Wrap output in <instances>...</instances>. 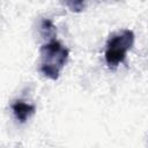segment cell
I'll return each instance as SVG.
<instances>
[{"instance_id": "cell-1", "label": "cell", "mask_w": 148, "mask_h": 148, "mask_svg": "<svg viewBox=\"0 0 148 148\" xmlns=\"http://www.w3.org/2000/svg\"><path fill=\"white\" fill-rule=\"evenodd\" d=\"M68 53L69 52L67 47H65L57 39L49 40L47 43L42 45L39 50L40 73L51 80H57L67 61Z\"/></svg>"}, {"instance_id": "cell-5", "label": "cell", "mask_w": 148, "mask_h": 148, "mask_svg": "<svg viewBox=\"0 0 148 148\" xmlns=\"http://www.w3.org/2000/svg\"><path fill=\"white\" fill-rule=\"evenodd\" d=\"M66 5L71 8L72 12H75V13L82 12L84 8V2H82V1H68V2H66Z\"/></svg>"}, {"instance_id": "cell-4", "label": "cell", "mask_w": 148, "mask_h": 148, "mask_svg": "<svg viewBox=\"0 0 148 148\" xmlns=\"http://www.w3.org/2000/svg\"><path fill=\"white\" fill-rule=\"evenodd\" d=\"M42 31L44 32V36H47L49 38H52L54 36V34H56V28H54L53 23L50 20H43V22H42Z\"/></svg>"}, {"instance_id": "cell-2", "label": "cell", "mask_w": 148, "mask_h": 148, "mask_svg": "<svg viewBox=\"0 0 148 148\" xmlns=\"http://www.w3.org/2000/svg\"><path fill=\"white\" fill-rule=\"evenodd\" d=\"M134 43V32L130 29H124L121 31H118L113 34L105 47V61L109 67H117L119 64H121L127 52L132 49Z\"/></svg>"}, {"instance_id": "cell-3", "label": "cell", "mask_w": 148, "mask_h": 148, "mask_svg": "<svg viewBox=\"0 0 148 148\" xmlns=\"http://www.w3.org/2000/svg\"><path fill=\"white\" fill-rule=\"evenodd\" d=\"M12 110H13L15 118L18 121L24 123L30 116H32L35 113L36 108H35V105L25 103L23 101H16L15 103L12 104Z\"/></svg>"}]
</instances>
